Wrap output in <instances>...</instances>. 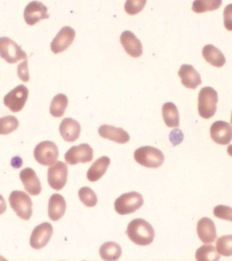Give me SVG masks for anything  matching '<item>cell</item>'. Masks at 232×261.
I'll list each match as a JSON object with an SVG mask.
<instances>
[{
	"label": "cell",
	"mask_w": 232,
	"mask_h": 261,
	"mask_svg": "<svg viewBox=\"0 0 232 261\" xmlns=\"http://www.w3.org/2000/svg\"><path fill=\"white\" fill-rule=\"evenodd\" d=\"M162 116L164 122L168 127H178L180 118L177 106L172 102H167L162 106Z\"/></svg>",
	"instance_id": "24"
},
{
	"label": "cell",
	"mask_w": 232,
	"mask_h": 261,
	"mask_svg": "<svg viewBox=\"0 0 232 261\" xmlns=\"http://www.w3.org/2000/svg\"><path fill=\"white\" fill-rule=\"evenodd\" d=\"M0 57L11 64L27 57L21 47L8 37L0 38Z\"/></svg>",
	"instance_id": "6"
},
{
	"label": "cell",
	"mask_w": 232,
	"mask_h": 261,
	"mask_svg": "<svg viewBox=\"0 0 232 261\" xmlns=\"http://www.w3.org/2000/svg\"><path fill=\"white\" fill-rule=\"evenodd\" d=\"M197 233L204 244H213L217 239V230L213 220L209 218L199 220L197 224Z\"/></svg>",
	"instance_id": "17"
},
{
	"label": "cell",
	"mask_w": 232,
	"mask_h": 261,
	"mask_svg": "<svg viewBox=\"0 0 232 261\" xmlns=\"http://www.w3.org/2000/svg\"><path fill=\"white\" fill-rule=\"evenodd\" d=\"M93 159V149L88 144H81L71 147L65 154V160L68 164L91 162Z\"/></svg>",
	"instance_id": "10"
},
{
	"label": "cell",
	"mask_w": 232,
	"mask_h": 261,
	"mask_svg": "<svg viewBox=\"0 0 232 261\" xmlns=\"http://www.w3.org/2000/svg\"><path fill=\"white\" fill-rule=\"evenodd\" d=\"M28 96L27 88L23 85H20L4 97V103L12 112H18L23 109Z\"/></svg>",
	"instance_id": "8"
},
{
	"label": "cell",
	"mask_w": 232,
	"mask_h": 261,
	"mask_svg": "<svg viewBox=\"0 0 232 261\" xmlns=\"http://www.w3.org/2000/svg\"><path fill=\"white\" fill-rule=\"evenodd\" d=\"M75 37L73 28L66 26L61 29L50 44L51 50L54 54H59L67 50L72 44Z\"/></svg>",
	"instance_id": "13"
},
{
	"label": "cell",
	"mask_w": 232,
	"mask_h": 261,
	"mask_svg": "<svg viewBox=\"0 0 232 261\" xmlns=\"http://www.w3.org/2000/svg\"><path fill=\"white\" fill-rule=\"evenodd\" d=\"M15 163V164L12 165V166H13L14 168H18V167H21L22 165V159H20L19 156H15L12 159L11 163Z\"/></svg>",
	"instance_id": "37"
},
{
	"label": "cell",
	"mask_w": 232,
	"mask_h": 261,
	"mask_svg": "<svg viewBox=\"0 0 232 261\" xmlns=\"http://www.w3.org/2000/svg\"><path fill=\"white\" fill-rule=\"evenodd\" d=\"M59 149L54 142L44 141L37 145L34 150V157L37 162L44 166H50L56 162Z\"/></svg>",
	"instance_id": "7"
},
{
	"label": "cell",
	"mask_w": 232,
	"mask_h": 261,
	"mask_svg": "<svg viewBox=\"0 0 232 261\" xmlns=\"http://www.w3.org/2000/svg\"><path fill=\"white\" fill-rule=\"evenodd\" d=\"M136 162L148 168H158L163 164L164 156L162 151L152 146H142L136 149L134 154Z\"/></svg>",
	"instance_id": "3"
},
{
	"label": "cell",
	"mask_w": 232,
	"mask_h": 261,
	"mask_svg": "<svg viewBox=\"0 0 232 261\" xmlns=\"http://www.w3.org/2000/svg\"><path fill=\"white\" fill-rule=\"evenodd\" d=\"M214 215L220 219L232 222V208L229 206L219 205L214 208Z\"/></svg>",
	"instance_id": "33"
},
{
	"label": "cell",
	"mask_w": 232,
	"mask_h": 261,
	"mask_svg": "<svg viewBox=\"0 0 232 261\" xmlns=\"http://www.w3.org/2000/svg\"><path fill=\"white\" fill-rule=\"evenodd\" d=\"M99 134L102 138L113 141L118 144H126L130 140L129 134L123 128L115 127L108 124H103L100 126Z\"/></svg>",
	"instance_id": "20"
},
{
	"label": "cell",
	"mask_w": 232,
	"mask_h": 261,
	"mask_svg": "<svg viewBox=\"0 0 232 261\" xmlns=\"http://www.w3.org/2000/svg\"><path fill=\"white\" fill-rule=\"evenodd\" d=\"M231 123L232 124V112H231Z\"/></svg>",
	"instance_id": "39"
},
{
	"label": "cell",
	"mask_w": 232,
	"mask_h": 261,
	"mask_svg": "<svg viewBox=\"0 0 232 261\" xmlns=\"http://www.w3.org/2000/svg\"><path fill=\"white\" fill-rule=\"evenodd\" d=\"M67 204L64 197L59 194H53L48 202V216L52 221H57L64 216Z\"/></svg>",
	"instance_id": "21"
},
{
	"label": "cell",
	"mask_w": 232,
	"mask_h": 261,
	"mask_svg": "<svg viewBox=\"0 0 232 261\" xmlns=\"http://www.w3.org/2000/svg\"><path fill=\"white\" fill-rule=\"evenodd\" d=\"M110 163H111V160L109 157L106 156L100 157L88 170V179L93 182L99 180L107 171Z\"/></svg>",
	"instance_id": "22"
},
{
	"label": "cell",
	"mask_w": 232,
	"mask_h": 261,
	"mask_svg": "<svg viewBox=\"0 0 232 261\" xmlns=\"http://www.w3.org/2000/svg\"><path fill=\"white\" fill-rule=\"evenodd\" d=\"M195 258L197 261H218L220 256L215 247L212 245H204L197 249Z\"/></svg>",
	"instance_id": "27"
},
{
	"label": "cell",
	"mask_w": 232,
	"mask_h": 261,
	"mask_svg": "<svg viewBox=\"0 0 232 261\" xmlns=\"http://www.w3.org/2000/svg\"><path fill=\"white\" fill-rule=\"evenodd\" d=\"M126 234L132 242L141 246L152 244L155 238L153 226L141 218H136L128 224Z\"/></svg>",
	"instance_id": "1"
},
{
	"label": "cell",
	"mask_w": 232,
	"mask_h": 261,
	"mask_svg": "<svg viewBox=\"0 0 232 261\" xmlns=\"http://www.w3.org/2000/svg\"><path fill=\"white\" fill-rule=\"evenodd\" d=\"M143 205V198L137 192L124 193L115 200L114 207L118 214L126 215L134 213Z\"/></svg>",
	"instance_id": "4"
},
{
	"label": "cell",
	"mask_w": 232,
	"mask_h": 261,
	"mask_svg": "<svg viewBox=\"0 0 232 261\" xmlns=\"http://www.w3.org/2000/svg\"><path fill=\"white\" fill-rule=\"evenodd\" d=\"M53 234L52 224L44 222L37 226L33 230L30 238V245L33 248L40 250L44 248L50 242Z\"/></svg>",
	"instance_id": "11"
},
{
	"label": "cell",
	"mask_w": 232,
	"mask_h": 261,
	"mask_svg": "<svg viewBox=\"0 0 232 261\" xmlns=\"http://www.w3.org/2000/svg\"><path fill=\"white\" fill-rule=\"evenodd\" d=\"M227 153L229 155V156H232V144L229 145V146H228Z\"/></svg>",
	"instance_id": "38"
},
{
	"label": "cell",
	"mask_w": 232,
	"mask_h": 261,
	"mask_svg": "<svg viewBox=\"0 0 232 261\" xmlns=\"http://www.w3.org/2000/svg\"><path fill=\"white\" fill-rule=\"evenodd\" d=\"M17 72L18 77L24 83H27L30 81V72L28 69V61H24L23 62L18 65Z\"/></svg>",
	"instance_id": "34"
},
{
	"label": "cell",
	"mask_w": 232,
	"mask_h": 261,
	"mask_svg": "<svg viewBox=\"0 0 232 261\" xmlns=\"http://www.w3.org/2000/svg\"><path fill=\"white\" fill-rule=\"evenodd\" d=\"M120 42L124 50L130 56L138 58L142 54L141 42L130 31H125L120 36Z\"/></svg>",
	"instance_id": "15"
},
{
	"label": "cell",
	"mask_w": 232,
	"mask_h": 261,
	"mask_svg": "<svg viewBox=\"0 0 232 261\" xmlns=\"http://www.w3.org/2000/svg\"><path fill=\"white\" fill-rule=\"evenodd\" d=\"M49 17L50 15L48 14V8L42 2H30L24 8V20L28 25H34L41 20L47 19Z\"/></svg>",
	"instance_id": "12"
},
{
	"label": "cell",
	"mask_w": 232,
	"mask_h": 261,
	"mask_svg": "<svg viewBox=\"0 0 232 261\" xmlns=\"http://www.w3.org/2000/svg\"><path fill=\"white\" fill-rule=\"evenodd\" d=\"M222 0H195L192 4V10L195 13H204L219 9Z\"/></svg>",
	"instance_id": "28"
},
{
	"label": "cell",
	"mask_w": 232,
	"mask_h": 261,
	"mask_svg": "<svg viewBox=\"0 0 232 261\" xmlns=\"http://www.w3.org/2000/svg\"><path fill=\"white\" fill-rule=\"evenodd\" d=\"M218 94L213 88L206 87L199 91L198 95V112L205 119L213 117L217 111Z\"/></svg>",
	"instance_id": "2"
},
{
	"label": "cell",
	"mask_w": 232,
	"mask_h": 261,
	"mask_svg": "<svg viewBox=\"0 0 232 261\" xmlns=\"http://www.w3.org/2000/svg\"><path fill=\"white\" fill-rule=\"evenodd\" d=\"M216 248L219 255L223 256H232V234L222 236L218 239Z\"/></svg>",
	"instance_id": "30"
},
{
	"label": "cell",
	"mask_w": 232,
	"mask_h": 261,
	"mask_svg": "<svg viewBox=\"0 0 232 261\" xmlns=\"http://www.w3.org/2000/svg\"><path fill=\"white\" fill-rule=\"evenodd\" d=\"M122 248L120 245L113 242L104 243L99 249V254L103 260H117L122 255Z\"/></svg>",
	"instance_id": "25"
},
{
	"label": "cell",
	"mask_w": 232,
	"mask_h": 261,
	"mask_svg": "<svg viewBox=\"0 0 232 261\" xmlns=\"http://www.w3.org/2000/svg\"><path fill=\"white\" fill-rule=\"evenodd\" d=\"M59 132L63 140L67 142H73L79 138L81 126L76 120L71 118H65L59 126Z\"/></svg>",
	"instance_id": "19"
},
{
	"label": "cell",
	"mask_w": 232,
	"mask_h": 261,
	"mask_svg": "<svg viewBox=\"0 0 232 261\" xmlns=\"http://www.w3.org/2000/svg\"><path fill=\"white\" fill-rule=\"evenodd\" d=\"M202 55L210 64L217 67H223L226 59L221 51L212 44L206 45L202 49Z\"/></svg>",
	"instance_id": "23"
},
{
	"label": "cell",
	"mask_w": 232,
	"mask_h": 261,
	"mask_svg": "<svg viewBox=\"0 0 232 261\" xmlns=\"http://www.w3.org/2000/svg\"><path fill=\"white\" fill-rule=\"evenodd\" d=\"M223 18L226 30L232 32V4L226 6L224 9Z\"/></svg>",
	"instance_id": "35"
},
{
	"label": "cell",
	"mask_w": 232,
	"mask_h": 261,
	"mask_svg": "<svg viewBox=\"0 0 232 261\" xmlns=\"http://www.w3.org/2000/svg\"><path fill=\"white\" fill-rule=\"evenodd\" d=\"M68 175L67 165L62 161H56L48 170V182L50 187L61 191L66 185Z\"/></svg>",
	"instance_id": "9"
},
{
	"label": "cell",
	"mask_w": 232,
	"mask_h": 261,
	"mask_svg": "<svg viewBox=\"0 0 232 261\" xmlns=\"http://www.w3.org/2000/svg\"><path fill=\"white\" fill-rule=\"evenodd\" d=\"M20 178L23 184L24 189L31 195H40L42 185L34 169L27 167L20 171Z\"/></svg>",
	"instance_id": "16"
},
{
	"label": "cell",
	"mask_w": 232,
	"mask_h": 261,
	"mask_svg": "<svg viewBox=\"0 0 232 261\" xmlns=\"http://www.w3.org/2000/svg\"><path fill=\"white\" fill-rule=\"evenodd\" d=\"M68 106V98L64 94H58L55 96L50 107L51 115L56 118H61L64 115L65 110Z\"/></svg>",
	"instance_id": "26"
},
{
	"label": "cell",
	"mask_w": 232,
	"mask_h": 261,
	"mask_svg": "<svg viewBox=\"0 0 232 261\" xmlns=\"http://www.w3.org/2000/svg\"><path fill=\"white\" fill-rule=\"evenodd\" d=\"M78 196L80 201L86 207H95L97 204V195L91 188L87 187L81 188L78 192Z\"/></svg>",
	"instance_id": "31"
},
{
	"label": "cell",
	"mask_w": 232,
	"mask_h": 261,
	"mask_svg": "<svg viewBox=\"0 0 232 261\" xmlns=\"http://www.w3.org/2000/svg\"><path fill=\"white\" fill-rule=\"evenodd\" d=\"M183 139V133L181 132V130L178 129V128L173 130L170 134V140L174 146L180 144V143L182 142Z\"/></svg>",
	"instance_id": "36"
},
{
	"label": "cell",
	"mask_w": 232,
	"mask_h": 261,
	"mask_svg": "<svg viewBox=\"0 0 232 261\" xmlns=\"http://www.w3.org/2000/svg\"><path fill=\"white\" fill-rule=\"evenodd\" d=\"M178 74L181 77L183 85L188 89H196L201 84L200 75L192 65L188 64L181 65Z\"/></svg>",
	"instance_id": "18"
},
{
	"label": "cell",
	"mask_w": 232,
	"mask_h": 261,
	"mask_svg": "<svg viewBox=\"0 0 232 261\" xmlns=\"http://www.w3.org/2000/svg\"><path fill=\"white\" fill-rule=\"evenodd\" d=\"M10 206L18 217L28 220L32 217L33 203L30 196L23 191H14L9 197Z\"/></svg>",
	"instance_id": "5"
},
{
	"label": "cell",
	"mask_w": 232,
	"mask_h": 261,
	"mask_svg": "<svg viewBox=\"0 0 232 261\" xmlns=\"http://www.w3.org/2000/svg\"><path fill=\"white\" fill-rule=\"evenodd\" d=\"M146 3L147 0H126L124 9L130 15H135L143 10Z\"/></svg>",
	"instance_id": "32"
},
{
	"label": "cell",
	"mask_w": 232,
	"mask_h": 261,
	"mask_svg": "<svg viewBox=\"0 0 232 261\" xmlns=\"http://www.w3.org/2000/svg\"><path fill=\"white\" fill-rule=\"evenodd\" d=\"M19 122L17 118L13 116H6L0 118V135L11 134L17 129Z\"/></svg>",
	"instance_id": "29"
},
{
	"label": "cell",
	"mask_w": 232,
	"mask_h": 261,
	"mask_svg": "<svg viewBox=\"0 0 232 261\" xmlns=\"http://www.w3.org/2000/svg\"><path fill=\"white\" fill-rule=\"evenodd\" d=\"M210 134L212 140L220 145H227L232 140V126L225 121H216L211 125Z\"/></svg>",
	"instance_id": "14"
}]
</instances>
